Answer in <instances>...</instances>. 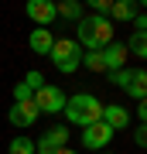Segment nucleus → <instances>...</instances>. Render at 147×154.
<instances>
[{
  "label": "nucleus",
  "mask_w": 147,
  "mask_h": 154,
  "mask_svg": "<svg viewBox=\"0 0 147 154\" xmlns=\"http://www.w3.org/2000/svg\"><path fill=\"white\" fill-rule=\"evenodd\" d=\"M113 21L103 14H82V21H75V45L79 48H86V51H103L109 41H116L113 38Z\"/></svg>",
  "instance_id": "nucleus-1"
},
{
  "label": "nucleus",
  "mask_w": 147,
  "mask_h": 154,
  "mask_svg": "<svg viewBox=\"0 0 147 154\" xmlns=\"http://www.w3.org/2000/svg\"><path fill=\"white\" fill-rule=\"evenodd\" d=\"M65 120L75 123V127H89V123H99V116H103V103L93 96V93H75L65 99Z\"/></svg>",
  "instance_id": "nucleus-2"
},
{
  "label": "nucleus",
  "mask_w": 147,
  "mask_h": 154,
  "mask_svg": "<svg viewBox=\"0 0 147 154\" xmlns=\"http://www.w3.org/2000/svg\"><path fill=\"white\" fill-rule=\"evenodd\" d=\"M48 58L55 62V69H58V72L72 75V72L82 65V48L75 45V38H55L51 51H48Z\"/></svg>",
  "instance_id": "nucleus-3"
},
{
  "label": "nucleus",
  "mask_w": 147,
  "mask_h": 154,
  "mask_svg": "<svg viewBox=\"0 0 147 154\" xmlns=\"http://www.w3.org/2000/svg\"><path fill=\"white\" fill-rule=\"evenodd\" d=\"M109 82L120 86L127 96L137 99V103L147 99V69H120V72H109Z\"/></svg>",
  "instance_id": "nucleus-4"
},
{
  "label": "nucleus",
  "mask_w": 147,
  "mask_h": 154,
  "mask_svg": "<svg viewBox=\"0 0 147 154\" xmlns=\"http://www.w3.org/2000/svg\"><path fill=\"white\" fill-rule=\"evenodd\" d=\"M65 93H62L58 86H48L44 82L38 93H34V106H38V113H44V116H55V113H62L65 110Z\"/></svg>",
  "instance_id": "nucleus-5"
},
{
  "label": "nucleus",
  "mask_w": 147,
  "mask_h": 154,
  "mask_svg": "<svg viewBox=\"0 0 147 154\" xmlns=\"http://www.w3.org/2000/svg\"><path fill=\"white\" fill-rule=\"evenodd\" d=\"M69 144V127L65 123H55L48 127V130L41 134V140L34 144V154H55V151H62Z\"/></svg>",
  "instance_id": "nucleus-6"
},
{
  "label": "nucleus",
  "mask_w": 147,
  "mask_h": 154,
  "mask_svg": "<svg viewBox=\"0 0 147 154\" xmlns=\"http://www.w3.org/2000/svg\"><path fill=\"white\" fill-rule=\"evenodd\" d=\"M109 140H113V130L99 120V123H89L82 127V147H89L93 154H99L103 147H109Z\"/></svg>",
  "instance_id": "nucleus-7"
},
{
  "label": "nucleus",
  "mask_w": 147,
  "mask_h": 154,
  "mask_svg": "<svg viewBox=\"0 0 147 154\" xmlns=\"http://www.w3.org/2000/svg\"><path fill=\"white\" fill-rule=\"evenodd\" d=\"M27 17H31L38 28H51L58 21V7L51 0H27Z\"/></svg>",
  "instance_id": "nucleus-8"
},
{
  "label": "nucleus",
  "mask_w": 147,
  "mask_h": 154,
  "mask_svg": "<svg viewBox=\"0 0 147 154\" xmlns=\"http://www.w3.org/2000/svg\"><path fill=\"white\" fill-rule=\"evenodd\" d=\"M38 106H34V99H27V103H14L11 110H7V120H11L14 127H21V130H27V127L38 123Z\"/></svg>",
  "instance_id": "nucleus-9"
},
{
  "label": "nucleus",
  "mask_w": 147,
  "mask_h": 154,
  "mask_svg": "<svg viewBox=\"0 0 147 154\" xmlns=\"http://www.w3.org/2000/svg\"><path fill=\"white\" fill-rule=\"evenodd\" d=\"M99 120H103L109 130H127V127H130V110H127V106H120V103H103V116H99Z\"/></svg>",
  "instance_id": "nucleus-10"
},
{
  "label": "nucleus",
  "mask_w": 147,
  "mask_h": 154,
  "mask_svg": "<svg viewBox=\"0 0 147 154\" xmlns=\"http://www.w3.org/2000/svg\"><path fill=\"white\" fill-rule=\"evenodd\" d=\"M127 58H130V51H127L123 41H109L103 48V62H106V72H120L127 69Z\"/></svg>",
  "instance_id": "nucleus-11"
},
{
  "label": "nucleus",
  "mask_w": 147,
  "mask_h": 154,
  "mask_svg": "<svg viewBox=\"0 0 147 154\" xmlns=\"http://www.w3.org/2000/svg\"><path fill=\"white\" fill-rule=\"evenodd\" d=\"M27 45H31L34 55H48L51 45H55V34H51L48 28H34V31H31V38H27Z\"/></svg>",
  "instance_id": "nucleus-12"
},
{
  "label": "nucleus",
  "mask_w": 147,
  "mask_h": 154,
  "mask_svg": "<svg viewBox=\"0 0 147 154\" xmlns=\"http://www.w3.org/2000/svg\"><path fill=\"white\" fill-rule=\"evenodd\" d=\"M109 21H133V17H137V4H133V0H113V7H109Z\"/></svg>",
  "instance_id": "nucleus-13"
},
{
  "label": "nucleus",
  "mask_w": 147,
  "mask_h": 154,
  "mask_svg": "<svg viewBox=\"0 0 147 154\" xmlns=\"http://www.w3.org/2000/svg\"><path fill=\"white\" fill-rule=\"evenodd\" d=\"M127 51L147 62V31H133V34H130V41H127Z\"/></svg>",
  "instance_id": "nucleus-14"
},
{
  "label": "nucleus",
  "mask_w": 147,
  "mask_h": 154,
  "mask_svg": "<svg viewBox=\"0 0 147 154\" xmlns=\"http://www.w3.org/2000/svg\"><path fill=\"white\" fill-rule=\"evenodd\" d=\"M55 7H58V17H65V21H82V4H75V0H65Z\"/></svg>",
  "instance_id": "nucleus-15"
},
{
  "label": "nucleus",
  "mask_w": 147,
  "mask_h": 154,
  "mask_svg": "<svg viewBox=\"0 0 147 154\" xmlns=\"http://www.w3.org/2000/svg\"><path fill=\"white\" fill-rule=\"evenodd\" d=\"M7 154H34V140L31 137H11Z\"/></svg>",
  "instance_id": "nucleus-16"
},
{
  "label": "nucleus",
  "mask_w": 147,
  "mask_h": 154,
  "mask_svg": "<svg viewBox=\"0 0 147 154\" xmlns=\"http://www.w3.org/2000/svg\"><path fill=\"white\" fill-rule=\"evenodd\" d=\"M82 69H89V72H106L103 51H86V55H82Z\"/></svg>",
  "instance_id": "nucleus-17"
},
{
  "label": "nucleus",
  "mask_w": 147,
  "mask_h": 154,
  "mask_svg": "<svg viewBox=\"0 0 147 154\" xmlns=\"http://www.w3.org/2000/svg\"><path fill=\"white\" fill-rule=\"evenodd\" d=\"M24 86L31 89V93H38V89L44 86V75H41L38 69H31V72H27V75H24Z\"/></svg>",
  "instance_id": "nucleus-18"
},
{
  "label": "nucleus",
  "mask_w": 147,
  "mask_h": 154,
  "mask_svg": "<svg viewBox=\"0 0 147 154\" xmlns=\"http://www.w3.org/2000/svg\"><path fill=\"white\" fill-rule=\"evenodd\" d=\"M27 99H34V93H31L24 82H17V86H14V103H27Z\"/></svg>",
  "instance_id": "nucleus-19"
},
{
  "label": "nucleus",
  "mask_w": 147,
  "mask_h": 154,
  "mask_svg": "<svg viewBox=\"0 0 147 154\" xmlns=\"http://www.w3.org/2000/svg\"><path fill=\"white\" fill-rule=\"evenodd\" d=\"M89 7H93V14H109V7H113V0H89Z\"/></svg>",
  "instance_id": "nucleus-20"
},
{
  "label": "nucleus",
  "mask_w": 147,
  "mask_h": 154,
  "mask_svg": "<svg viewBox=\"0 0 147 154\" xmlns=\"http://www.w3.org/2000/svg\"><path fill=\"white\" fill-rule=\"evenodd\" d=\"M133 144H137L140 151H147V123H140V127H137V134H133Z\"/></svg>",
  "instance_id": "nucleus-21"
},
{
  "label": "nucleus",
  "mask_w": 147,
  "mask_h": 154,
  "mask_svg": "<svg viewBox=\"0 0 147 154\" xmlns=\"http://www.w3.org/2000/svg\"><path fill=\"white\" fill-rule=\"evenodd\" d=\"M133 31H147V14L137 11V17H133Z\"/></svg>",
  "instance_id": "nucleus-22"
},
{
  "label": "nucleus",
  "mask_w": 147,
  "mask_h": 154,
  "mask_svg": "<svg viewBox=\"0 0 147 154\" xmlns=\"http://www.w3.org/2000/svg\"><path fill=\"white\" fill-rule=\"evenodd\" d=\"M137 120L147 123V99H140V103H137Z\"/></svg>",
  "instance_id": "nucleus-23"
},
{
  "label": "nucleus",
  "mask_w": 147,
  "mask_h": 154,
  "mask_svg": "<svg viewBox=\"0 0 147 154\" xmlns=\"http://www.w3.org/2000/svg\"><path fill=\"white\" fill-rule=\"evenodd\" d=\"M55 154H79V151H72V147H62V151H55Z\"/></svg>",
  "instance_id": "nucleus-24"
},
{
  "label": "nucleus",
  "mask_w": 147,
  "mask_h": 154,
  "mask_svg": "<svg viewBox=\"0 0 147 154\" xmlns=\"http://www.w3.org/2000/svg\"><path fill=\"white\" fill-rule=\"evenodd\" d=\"M99 154H106V151H99Z\"/></svg>",
  "instance_id": "nucleus-25"
}]
</instances>
